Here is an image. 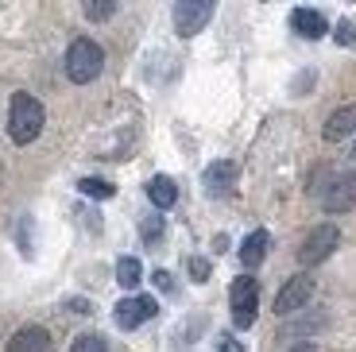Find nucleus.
<instances>
[{
	"instance_id": "16",
	"label": "nucleus",
	"mask_w": 356,
	"mask_h": 352,
	"mask_svg": "<svg viewBox=\"0 0 356 352\" xmlns=\"http://www.w3.org/2000/svg\"><path fill=\"white\" fill-rule=\"evenodd\" d=\"M78 190H81L86 198H101V202H108V198L116 194V190L105 182V178H81V182H78Z\"/></svg>"
},
{
	"instance_id": "19",
	"label": "nucleus",
	"mask_w": 356,
	"mask_h": 352,
	"mask_svg": "<svg viewBox=\"0 0 356 352\" xmlns=\"http://www.w3.org/2000/svg\"><path fill=\"white\" fill-rule=\"evenodd\" d=\"M190 275H194V282H205V279H209V259L194 255V259H190Z\"/></svg>"
},
{
	"instance_id": "14",
	"label": "nucleus",
	"mask_w": 356,
	"mask_h": 352,
	"mask_svg": "<svg viewBox=\"0 0 356 352\" xmlns=\"http://www.w3.org/2000/svg\"><path fill=\"white\" fill-rule=\"evenodd\" d=\"M147 198H152V205H159V209H170V205L178 202V186H175V178L155 175L152 182H147Z\"/></svg>"
},
{
	"instance_id": "18",
	"label": "nucleus",
	"mask_w": 356,
	"mask_h": 352,
	"mask_svg": "<svg viewBox=\"0 0 356 352\" xmlns=\"http://www.w3.org/2000/svg\"><path fill=\"white\" fill-rule=\"evenodd\" d=\"M140 237L147 240V244H152V240H159V237H163V217H147V221H143V225H140Z\"/></svg>"
},
{
	"instance_id": "23",
	"label": "nucleus",
	"mask_w": 356,
	"mask_h": 352,
	"mask_svg": "<svg viewBox=\"0 0 356 352\" xmlns=\"http://www.w3.org/2000/svg\"><path fill=\"white\" fill-rule=\"evenodd\" d=\"M155 282H159V291H170L175 282H170V275L167 271H155Z\"/></svg>"
},
{
	"instance_id": "20",
	"label": "nucleus",
	"mask_w": 356,
	"mask_h": 352,
	"mask_svg": "<svg viewBox=\"0 0 356 352\" xmlns=\"http://www.w3.org/2000/svg\"><path fill=\"white\" fill-rule=\"evenodd\" d=\"M116 12V4H86V16L89 19H108Z\"/></svg>"
},
{
	"instance_id": "17",
	"label": "nucleus",
	"mask_w": 356,
	"mask_h": 352,
	"mask_svg": "<svg viewBox=\"0 0 356 352\" xmlns=\"http://www.w3.org/2000/svg\"><path fill=\"white\" fill-rule=\"evenodd\" d=\"M70 352H108V344L101 333H81L78 341L70 344Z\"/></svg>"
},
{
	"instance_id": "22",
	"label": "nucleus",
	"mask_w": 356,
	"mask_h": 352,
	"mask_svg": "<svg viewBox=\"0 0 356 352\" xmlns=\"http://www.w3.org/2000/svg\"><path fill=\"white\" fill-rule=\"evenodd\" d=\"M337 39H341V43H348V47H356V31H353V24H341V27H337Z\"/></svg>"
},
{
	"instance_id": "9",
	"label": "nucleus",
	"mask_w": 356,
	"mask_h": 352,
	"mask_svg": "<svg viewBox=\"0 0 356 352\" xmlns=\"http://www.w3.org/2000/svg\"><path fill=\"white\" fill-rule=\"evenodd\" d=\"M51 349H54V341L43 326H24L8 341V352H51Z\"/></svg>"
},
{
	"instance_id": "7",
	"label": "nucleus",
	"mask_w": 356,
	"mask_h": 352,
	"mask_svg": "<svg viewBox=\"0 0 356 352\" xmlns=\"http://www.w3.org/2000/svg\"><path fill=\"white\" fill-rule=\"evenodd\" d=\"M159 314V302L152 298V294H136V298H124L120 306H116V326L120 329H140L143 321H152V317Z\"/></svg>"
},
{
	"instance_id": "25",
	"label": "nucleus",
	"mask_w": 356,
	"mask_h": 352,
	"mask_svg": "<svg viewBox=\"0 0 356 352\" xmlns=\"http://www.w3.org/2000/svg\"><path fill=\"white\" fill-rule=\"evenodd\" d=\"M348 159H353V163H356V140H353V147H348Z\"/></svg>"
},
{
	"instance_id": "6",
	"label": "nucleus",
	"mask_w": 356,
	"mask_h": 352,
	"mask_svg": "<svg viewBox=\"0 0 356 352\" xmlns=\"http://www.w3.org/2000/svg\"><path fill=\"white\" fill-rule=\"evenodd\" d=\"M209 19H213V0H182V4H175L178 35H197Z\"/></svg>"
},
{
	"instance_id": "8",
	"label": "nucleus",
	"mask_w": 356,
	"mask_h": 352,
	"mask_svg": "<svg viewBox=\"0 0 356 352\" xmlns=\"http://www.w3.org/2000/svg\"><path fill=\"white\" fill-rule=\"evenodd\" d=\"M310 294H314V282L306 279V275L291 279V282L283 287V291L275 294V314H294V310H306Z\"/></svg>"
},
{
	"instance_id": "2",
	"label": "nucleus",
	"mask_w": 356,
	"mask_h": 352,
	"mask_svg": "<svg viewBox=\"0 0 356 352\" xmlns=\"http://www.w3.org/2000/svg\"><path fill=\"white\" fill-rule=\"evenodd\" d=\"M101 66H105V51L93 39H74L70 51H66V78L74 86H89L101 74Z\"/></svg>"
},
{
	"instance_id": "4",
	"label": "nucleus",
	"mask_w": 356,
	"mask_h": 352,
	"mask_svg": "<svg viewBox=\"0 0 356 352\" xmlns=\"http://www.w3.org/2000/svg\"><path fill=\"white\" fill-rule=\"evenodd\" d=\"M229 306H232V326L236 329H248L256 321V310H259V282L252 275L232 282L229 291Z\"/></svg>"
},
{
	"instance_id": "12",
	"label": "nucleus",
	"mask_w": 356,
	"mask_h": 352,
	"mask_svg": "<svg viewBox=\"0 0 356 352\" xmlns=\"http://www.w3.org/2000/svg\"><path fill=\"white\" fill-rule=\"evenodd\" d=\"M236 163H229V159H221V163H213V167H205V190L209 194H225L232 182H236Z\"/></svg>"
},
{
	"instance_id": "13",
	"label": "nucleus",
	"mask_w": 356,
	"mask_h": 352,
	"mask_svg": "<svg viewBox=\"0 0 356 352\" xmlns=\"http://www.w3.org/2000/svg\"><path fill=\"white\" fill-rule=\"evenodd\" d=\"M267 244H271V237H267L264 229L248 232L244 244H241V264L244 267H259V264H264V255H267Z\"/></svg>"
},
{
	"instance_id": "5",
	"label": "nucleus",
	"mask_w": 356,
	"mask_h": 352,
	"mask_svg": "<svg viewBox=\"0 0 356 352\" xmlns=\"http://www.w3.org/2000/svg\"><path fill=\"white\" fill-rule=\"evenodd\" d=\"M337 244H341L337 225H318V229H310V237L302 240V252H298V259H302L306 267H318V264H325V259H330Z\"/></svg>"
},
{
	"instance_id": "24",
	"label": "nucleus",
	"mask_w": 356,
	"mask_h": 352,
	"mask_svg": "<svg viewBox=\"0 0 356 352\" xmlns=\"http://www.w3.org/2000/svg\"><path fill=\"white\" fill-rule=\"evenodd\" d=\"M291 352H318V349H314V341H302V344H294Z\"/></svg>"
},
{
	"instance_id": "21",
	"label": "nucleus",
	"mask_w": 356,
	"mask_h": 352,
	"mask_svg": "<svg viewBox=\"0 0 356 352\" xmlns=\"http://www.w3.org/2000/svg\"><path fill=\"white\" fill-rule=\"evenodd\" d=\"M217 352H244V344L236 341L232 333H221V337H217Z\"/></svg>"
},
{
	"instance_id": "15",
	"label": "nucleus",
	"mask_w": 356,
	"mask_h": 352,
	"mask_svg": "<svg viewBox=\"0 0 356 352\" xmlns=\"http://www.w3.org/2000/svg\"><path fill=\"white\" fill-rule=\"evenodd\" d=\"M140 279H143V267H140L136 255L116 259V282H120V287H140Z\"/></svg>"
},
{
	"instance_id": "11",
	"label": "nucleus",
	"mask_w": 356,
	"mask_h": 352,
	"mask_svg": "<svg viewBox=\"0 0 356 352\" xmlns=\"http://www.w3.org/2000/svg\"><path fill=\"white\" fill-rule=\"evenodd\" d=\"M356 132V105H341L337 113H330V120H325V128H321V136L330 143L345 140V136Z\"/></svg>"
},
{
	"instance_id": "1",
	"label": "nucleus",
	"mask_w": 356,
	"mask_h": 352,
	"mask_svg": "<svg viewBox=\"0 0 356 352\" xmlns=\"http://www.w3.org/2000/svg\"><path fill=\"white\" fill-rule=\"evenodd\" d=\"M47 124V113L43 105H39L31 93H16L8 105V136L12 143H19V147H27V143H35L39 132H43Z\"/></svg>"
},
{
	"instance_id": "10",
	"label": "nucleus",
	"mask_w": 356,
	"mask_h": 352,
	"mask_svg": "<svg viewBox=\"0 0 356 352\" xmlns=\"http://www.w3.org/2000/svg\"><path fill=\"white\" fill-rule=\"evenodd\" d=\"M291 27H294V35H302V39H321L325 31H330L325 16L314 12V8H294L291 12Z\"/></svg>"
},
{
	"instance_id": "3",
	"label": "nucleus",
	"mask_w": 356,
	"mask_h": 352,
	"mask_svg": "<svg viewBox=\"0 0 356 352\" xmlns=\"http://www.w3.org/2000/svg\"><path fill=\"white\" fill-rule=\"evenodd\" d=\"M318 202L325 213L356 209V170H337V175H330V182L318 186Z\"/></svg>"
}]
</instances>
